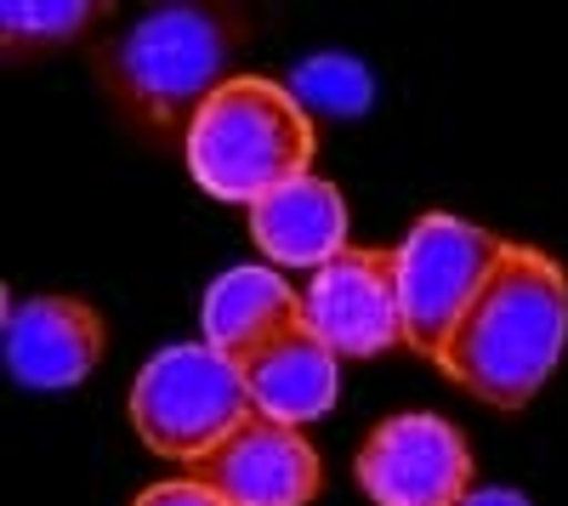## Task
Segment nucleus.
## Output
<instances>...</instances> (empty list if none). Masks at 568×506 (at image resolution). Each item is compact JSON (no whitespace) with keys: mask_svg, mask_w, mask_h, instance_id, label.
Segmentation results:
<instances>
[{"mask_svg":"<svg viewBox=\"0 0 568 506\" xmlns=\"http://www.w3.org/2000/svg\"><path fill=\"white\" fill-rule=\"evenodd\" d=\"M568 347V273L535 251L506 245L495 273L478 285L438 347V371L506 416L529 409Z\"/></svg>","mask_w":568,"mask_h":506,"instance_id":"nucleus-1","label":"nucleus"},{"mask_svg":"<svg viewBox=\"0 0 568 506\" xmlns=\"http://www.w3.org/2000/svg\"><path fill=\"white\" fill-rule=\"evenodd\" d=\"M251 29L256 23L240 7H160L98 45L91 69L142 136H187L211 91L227 85Z\"/></svg>","mask_w":568,"mask_h":506,"instance_id":"nucleus-2","label":"nucleus"},{"mask_svg":"<svg viewBox=\"0 0 568 506\" xmlns=\"http://www.w3.org/2000/svg\"><path fill=\"white\" fill-rule=\"evenodd\" d=\"M307 165H313V120L296 103V91L278 80L256 74L227 80L187 125V171L216 200L256 205L262 194L307 176Z\"/></svg>","mask_w":568,"mask_h":506,"instance_id":"nucleus-3","label":"nucleus"},{"mask_svg":"<svg viewBox=\"0 0 568 506\" xmlns=\"http://www.w3.org/2000/svg\"><path fill=\"white\" fill-rule=\"evenodd\" d=\"M245 416H251L245 371L205 342L154 353L131 382V427L154 455H171V462H200Z\"/></svg>","mask_w":568,"mask_h":506,"instance_id":"nucleus-4","label":"nucleus"},{"mask_svg":"<svg viewBox=\"0 0 568 506\" xmlns=\"http://www.w3.org/2000/svg\"><path fill=\"white\" fill-rule=\"evenodd\" d=\"M511 240L489 234L478 222H460L449 211H433L409 227V240L398 245V307H404V347L420 358H438L444 336L455 331V318L466 302L478 296V285L495 273Z\"/></svg>","mask_w":568,"mask_h":506,"instance_id":"nucleus-5","label":"nucleus"},{"mask_svg":"<svg viewBox=\"0 0 568 506\" xmlns=\"http://www.w3.org/2000/svg\"><path fill=\"white\" fill-rule=\"evenodd\" d=\"M307 331L336 358H382L404 347V307H398V251H358L347 245L302 285Z\"/></svg>","mask_w":568,"mask_h":506,"instance_id":"nucleus-6","label":"nucleus"},{"mask_svg":"<svg viewBox=\"0 0 568 506\" xmlns=\"http://www.w3.org/2000/svg\"><path fill=\"white\" fill-rule=\"evenodd\" d=\"M358 489L375 506H455L471 489V449L444 416L409 409L364 438Z\"/></svg>","mask_w":568,"mask_h":506,"instance_id":"nucleus-7","label":"nucleus"},{"mask_svg":"<svg viewBox=\"0 0 568 506\" xmlns=\"http://www.w3.org/2000/svg\"><path fill=\"white\" fill-rule=\"evenodd\" d=\"M187 478L211 484L227 506H313L324 489V462L302 427L251 409L216 449L187 462Z\"/></svg>","mask_w":568,"mask_h":506,"instance_id":"nucleus-8","label":"nucleus"},{"mask_svg":"<svg viewBox=\"0 0 568 506\" xmlns=\"http://www.w3.org/2000/svg\"><path fill=\"white\" fill-rule=\"evenodd\" d=\"M103 358V313L80 296H29L7 313V371L23 387H74Z\"/></svg>","mask_w":568,"mask_h":506,"instance_id":"nucleus-9","label":"nucleus"},{"mask_svg":"<svg viewBox=\"0 0 568 506\" xmlns=\"http://www.w3.org/2000/svg\"><path fill=\"white\" fill-rule=\"evenodd\" d=\"M200 325L205 347H216L227 364L245 371L267 342L307 325V318H302V291H291V280H278L273 267H227L205 291Z\"/></svg>","mask_w":568,"mask_h":506,"instance_id":"nucleus-10","label":"nucleus"},{"mask_svg":"<svg viewBox=\"0 0 568 506\" xmlns=\"http://www.w3.org/2000/svg\"><path fill=\"white\" fill-rule=\"evenodd\" d=\"M245 393H251L256 416H273L284 427H307V422L336 409L342 358L329 353L307 325H296L245 364Z\"/></svg>","mask_w":568,"mask_h":506,"instance_id":"nucleus-11","label":"nucleus"},{"mask_svg":"<svg viewBox=\"0 0 568 506\" xmlns=\"http://www.w3.org/2000/svg\"><path fill=\"white\" fill-rule=\"evenodd\" d=\"M251 234L273 262L313 273L329 256L347 251V200L336 182L307 171V176L284 182V189H273L251 205Z\"/></svg>","mask_w":568,"mask_h":506,"instance_id":"nucleus-12","label":"nucleus"},{"mask_svg":"<svg viewBox=\"0 0 568 506\" xmlns=\"http://www.w3.org/2000/svg\"><path fill=\"white\" fill-rule=\"evenodd\" d=\"M109 7L103 0H7L0 7V45L12 58H34L45 45H69L98 23Z\"/></svg>","mask_w":568,"mask_h":506,"instance_id":"nucleus-13","label":"nucleus"},{"mask_svg":"<svg viewBox=\"0 0 568 506\" xmlns=\"http://www.w3.org/2000/svg\"><path fill=\"white\" fill-rule=\"evenodd\" d=\"M291 91L302 109H324V114H364L369 109V74H364V63H353L342 52L302 63Z\"/></svg>","mask_w":568,"mask_h":506,"instance_id":"nucleus-14","label":"nucleus"},{"mask_svg":"<svg viewBox=\"0 0 568 506\" xmlns=\"http://www.w3.org/2000/svg\"><path fill=\"white\" fill-rule=\"evenodd\" d=\"M136 506H227L211 484L200 478H171V484H154V489H142Z\"/></svg>","mask_w":568,"mask_h":506,"instance_id":"nucleus-15","label":"nucleus"},{"mask_svg":"<svg viewBox=\"0 0 568 506\" xmlns=\"http://www.w3.org/2000/svg\"><path fill=\"white\" fill-rule=\"evenodd\" d=\"M455 506H529L517 489H466Z\"/></svg>","mask_w":568,"mask_h":506,"instance_id":"nucleus-16","label":"nucleus"}]
</instances>
